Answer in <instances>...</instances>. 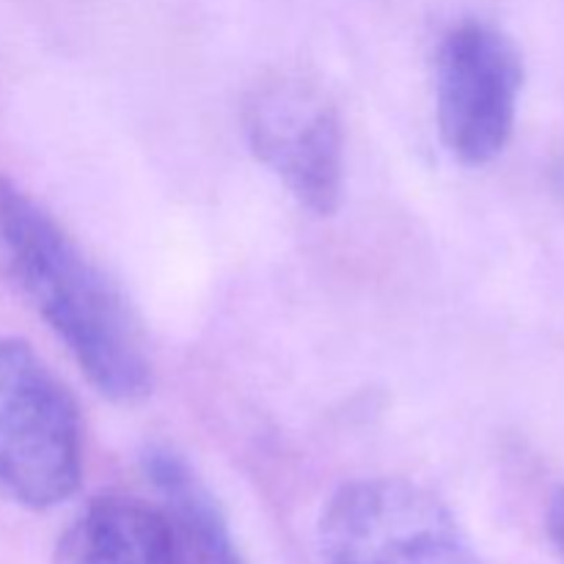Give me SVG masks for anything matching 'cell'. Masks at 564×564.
<instances>
[{
    "label": "cell",
    "mask_w": 564,
    "mask_h": 564,
    "mask_svg": "<svg viewBox=\"0 0 564 564\" xmlns=\"http://www.w3.org/2000/svg\"><path fill=\"white\" fill-rule=\"evenodd\" d=\"M0 270L99 394L132 405L152 391L147 341L121 292L9 176H0Z\"/></svg>",
    "instance_id": "obj_1"
},
{
    "label": "cell",
    "mask_w": 564,
    "mask_h": 564,
    "mask_svg": "<svg viewBox=\"0 0 564 564\" xmlns=\"http://www.w3.org/2000/svg\"><path fill=\"white\" fill-rule=\"evenodd\" d=\"M83 479V424L69 389L28 341L0 336V499L53 510Z\"/></svg>",
    "instance_id": "obj_2"
},
{
    "label": "cell",
    "mask_w": 564,
    "mask_h": 564,
    "mask_svg": "<svg viewBox=\"0 0 564 564\" xmlns=\"http://www.w3.org/2000/svg\"><path fill=\"white\" fill-rule=\"evenodd\" d=\"M323 564H479L449 507L397 477L347 482L319 518Z\"/></svg>",
    "instance_id": "obj_3"
},
{
    "label": "cell",
    "mask_w": 564,
    "mask_h": 564,
    "mask_svg": "<svg viewBox=\"0 0 564 564\" xmlns=\"http://www.w3.org/2000/svg\"><path fill=\"white\" fill-rule=\"evenodd\" d=\"M521 91V55L505 31L463 20L444 33L435 55V119L457 163L477 169L505 152Z\"/></svg>",
    "instance_id": "obj_4"
},
{
    "label": "cell",
    "mask_w": 564,
    "mask_h": 564,
    "mask_svg": "<svg viewBox=\"0 0 564 564\" xmlns=\"http://www.w3.org/2000/svg\"><path fill=\"white\" fill-rule=\"evenodd\" d=\"M242 130L259 163L301 207L336 213L345 196V127L323 91L284 77L262 83L248 94Z\"/></svg>",
    "instance_id": "obj_5"
},
{
    "label": "cell",
    "mask_w": 564,
    "mask_h": 564,
    "mask_svg": "<svg viewBox=\"0 0 564 564\" xmlns=\"http://www.w3.org/2000/svg\"><path fill=\"white\" fill-rule=\"evenodd\" d=\"M53 564H185L160 507L99 496L66 527Z\"/></svg>",
    "instance_id": "obj_6"
},
{
    "label": "cell",
    "mask_w": 564,
    "mask_h": 564,
    "mask_svg": "<svg viewBox=\"0 0 564 564\" xmlns=\"http://www.w3.org/2000/svg\"><path fill=\"white\" fill-rule=\"evenodd\" d=\"M141 468L174 529L185 564H248L237 545L229 518L185 455L165 444L143 449Z\"/></svg>",
    "instance_id": "obj_7"
},
{
    "label": "cell",
    "mask_w": 564,
    "mask_h": 564,
    "mask_svg": "<svg viewBox=\"0 0 564 564\" xmlns=\"http://www.w3.org/2000/svg\"><path fill=\"white\" fill-rule=\"evenodd\" d=\"M545 529H549L551 543H554V549L560 551L564 560V488L551 496L549 510H545Z\"/></svg>",
    "instance_id": "obj_8"
}]
</instances>
